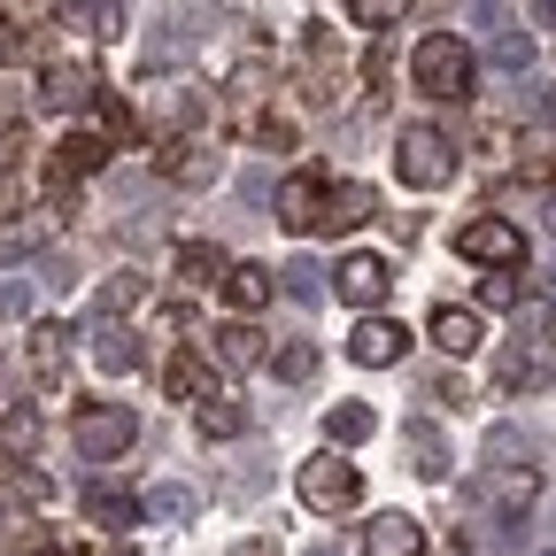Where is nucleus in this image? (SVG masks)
I'll return each instance as SVG.
<instances>
[{
    "mask_svg": "<svg viewBox=\"0 0 556 556\" xmlns=\"http://www.w3.org/2000/svg\"><path fill=\"white\" fill-rule=\"evenodd\" d=\"M332 287H340V302H348V309H379V302H387V287H394V270H387V255H340Z\"/></svg>",
    "mask_w": 556,
    "mask_h": 556,
    "instance_id": "nucleus-9",
    "label": "nucleus"
},
{
    "mask_svg": "<svg viewBox=\"0 0 556 556\" xmlns=\"http://www.w3.org/2000/svg\"><path fill=\"white\" fill-rule=\"evenodd\" d=\"M394 178L417 186V193L448 186V178H456V139H448L441 124H402V139H394Z\"/></svg>",
    "mask_w": 556,
    "mask_h": 556,
    "instance_id": "nucleus-2",
    "label": "nucleus"
},
{
    "mask_svg": "<svg viewBox=\"0 0 556 556\" xmlns=\"http://www.w3.org/2000/svg\"><path fill=\"white\" fill-rule=\"evenodd\" d=\"M371 433H379V417H371L364 402H340V409L325 417V441H332V448H364Z\"/></svg>",
    "mask_w": 556,
    "mask_h": 556,
    "instance_id": "nucleus-22",
    "label": "nucleus"
},
{
    "mask_svg": "<svg viewBox=\"0 0 556 556\" xmlns=\"http://www.w3.org/2000/svg\"><path fill=\"white\" fill-rule=\"evenodd\" d=\"M533 495H541L533 464H495V471L479 479V503L495 510V518H526V510H533Z\"/></svg>",
    "mask_w": 556,
    "mask_h": 556,
    "instance_id": "nucleus-10",
    "label": "nucleus"
},
{
    "mask_svg": "<svg viewBox=\"0 0 556 556\" xmlns=\"http://www.w3.org/2000/svg\"><path fill=\"white\" fill-rule=\"evenodd\" d=\"M364 556H426V526L402 518V510H387V518L364 526Z\"/></svg>",
    "mask_w": 556,
    "mask_h": 556,
    "instance_id": "nucleus-14",
    "label": "nucleus"
},
{
    "mask_svg": "<svg viewBox=\"0 0 556 556\" xmlns=\"http://www.w3.org/2000/svg\"><path fill=\"white\" fill-rule=\"evenodd\" d=\"M402 448L417 456V479H441V471H448V448H441L433 426H402Z\"/></svg>",
    "mask_w": 556,
    "mask_h": 556,
    "instance_id": "nucleus-27",
    "label": "nucleus"
},
{
    "mask_svg": "<svg viewBox=\"0 0 556 556\" xmlns=\"http://www.w3.org/2000/svg\"><path fill=\"white\" fill-rule=\"evenodd\" d=\"M93 340H101V348H93L101 371H131V364H139V348H131V332H124V325H101Z\"/></svg>",
    "mask_w": 556,
    "mask_h": 556,
    "instance_id": "nucleus-31",
    "label": "nucleus"
},
{
    "mask_svg": "<svg viewBox=\"0 0 556 556\" xmlns=\"http://www.w3.org/2000/svg\"><path fill=\"white\" fill-rule=\"evenodd\" d=\"M364 86H371V93H387V86H394V47H387V39H379V47H371V62H364Z\"/></svg>",
    "mask_w": 556,
    "mask_h": 556,
    "instance_id": "nucleus-38",
    "label": "nucleus"
},
{
    "mask_svg": "<svg viewBox=\"0 0 556 556\" xmlns=\"http://www.w3.org/2000/svg\"><path fill=\"white\" fill-rule=\"evenodd\" d=\"M402 348H409V332H402L394 317H379V309H364V325L348 332V356H356L364 371H387V364H402Z\"/></svg>",
    "mask_w": 556,
    "mask_h": 556,
    "instance_id": "nucleus-11",
    "label": "nucleus"
},
{
    "mask_svg": "<svg viewBox=\"0 0 556 556\" xmlns=\"http://www.w3.org/2000/svg\"><path fill=\"white\" fill-rule=\"evenodd\" d=\"M240 556H278V548H270V541H248V548H240Z\"/></svg>",
    "mask_w": 556,
    "mask_h": 556,
    "instance_id": "nucleus-43",
    "label": "nucleus"
},
{
    "mask_svg": "<svg viewBox=\"0 0 556 556\" xmlns=\"http://www.w3.org/2000/svg\"><path fill=\"white\" fill-rule=\"evenodd\" d=\"M163 178H178V186H208V178H217V163H208L193 139H170V148H163Z\"/></svg>",
    "mask_w": 556,
    "mask_h": 556,
    "instance_id": "nucleus-25",
    "label": "nucleus"
},
{
    "mask_svg": "<svg viewBox=\"0 0 556 556\" xmlns=\"http://www.w3.org/2000/svg\"><path fill=\"white\" fill-rule=\"evenodd\" d=\"M101 163H109V139H101V131H70L62 148L47 155V186H54V201H70L86 178H101Z\"/></svg>",
    "mask_w": 556,
    "mask_h": 556,
    "instance_id": "nucleus-7",
    "label": "nucleus"
},
{
    "mask_svg": "<svg viewBox=\"0 0 556 556\" xmlns=\"http://www.w3.org/2000/svg\"><path fill=\"white\" fill-rule=\"evenodd\" d=\"M131 302H139V278H109L93 309H101V317H116V309H131Z\"/></svg>",
    "mask_w": 556,
    "mask_h": 556,
    "instance_id": "nucleus-39",
    "label": "nucleus"
},
{
    "mask_svg": "<svg viewBox=\"0 0 556 556\" xmlns=\"http://www.w3.org/2000/svg\"><path fill=\"white\" fill-rule=\"evenodd\" d=\"M93 101V70L86 62H47L39 70V109H86Z\"/></svg>",
    "mask_w": 556,
    "mask_h": 556,
    "instance_id": "nucleus-13",
    "label": "nucleus"
},
{
    "mask_svg": "<svg viewBox=\"0 0 556 556\" xmlns=\"http://www.w3.org/2000/svg\"><path fill=\"white\" fill-rule=\"evenodd\" d=\"M24 356H31V379H39V387H62V371H70V332H62V325H31V348H24Z\"/></svg>",
    "mask_w": 556,
    "mask_h": 556,
    "instance_id": "nucleus-16",
    "label": "nucleus"
},
{
    "mask_svg": "<svg viewBox=\"0 0 556 556\" xmlns=\"http://www.w3.org/2000/svg\"><path fill=\"white\" fill-rule=\"evenodd\" d=\"M163 394H170V402H208V394H217V356L178 348V356L163 364Z\"/></svg>",
    "mask_w": 556,
    "mask_h": 556,
    "instance_id": "nucleus-12",
    "label": "nucleus"
},
{
    "mask_svg": "<svg viewBox=\"0 0 556 556\" xmlns=\"http://www.w3.org/2000/svg\"><path fill=\"white\" fill-rule=\"evenodd\" d=\"M93 124H101V139H109V148H116V139H131V109H124V93L93 86Z\"/></svg>",
    "mask_w": 556,
    "mask_h": 556,
    "instance_id": "nucleus-28",
    "label": "nucleus"
},
{
    "mask_svg": "<svg viewBox=\"0 0 556 556\" xmlns=\"http://www.w3.org/2000/svg\"><path fill=\"white\" fill-rule=\"evenodd\" d=\"M139 510H148V518H186V510H193V495H186V486H155V495L139 503Z\"/></svg>",
    "mask_w": 556,
    "mask_h": 556,
    "instance_id": "nucleus-37",
    "label": "nucleus"
},
{
    "mask_svg": "<svg viewBox=\"0 0 556 556\" xmlns=\"http://www.w3.org/2000/svg\"><path fill=\"white\" fill-rule=\"evenodd\" d=\"M456 255L479 263V270H518V263H526V232H518L510 217H471V225L456 232Z\"/></svg>",
    "mask_w": 556,
    "mask_h": 556,
    "instance_id": "nucleus-4",
    "label": "nucleus"
},
{
    "mask_svg": "<svg viewBox=\"0 0 556 556\" xmlns=\"http://www.w3.org/2000/svg\"><path fill=\"white\" fill-rule=\"evenodd\" d=\"M402 9H409V0H348V16H356L364 31H387V24H402Z\"/></svg>",
    "mask_w": 556,
    "mask_h": 556,
    "instance_id": "nucleus-33",
    "label": "nucleus"
},
{
    "mask_svg": "<svg viewBox=\"0 0 556 556\" xmlns=\"http://www.w3.org/2000/svg\"><path fill=\"white\" fill-rule=\"evenodd\" d=\"M270 294H278V278H270L263 263H232V270H225V302H232L240 317H255Z\"/></svg>",
    "mask_w": 556,
    "mask_h": 556,
    "instance_id": "nucleus-18",
    "label": "nucleus"
},
{
    "mask_svg": "<svg viewBox=\"0 0 556 556\" xmlns=\"http://www.w3.org/2000/svg\"><path fill=\"white\" fill-rule=\"evenodd\" d=\"M86 518L109 526V533H124V526L148 518V510H139V495H124V486H86Z\"/></svg>",
    "mask_w": 556,
    "mask_h": 556,
    "instance_id": "nucleus-19",
    "label": "nucleus"
},
{
    "mask_svg": "<svg viewBox=\"0 0 556 556\" xmlns=\"http://www.w3.org/2000/svg\"><path fill=\"white\" fill-rule=\"evenodd\" d=\"M24 131H9L0 139V208H24Z\"/></svg>",
    "mask_w": 556,
    "mask_h": 556,
    "instance_id": "nucleus-26",
    "label": "nucleus"
},
{
    "mask_svg": "<svg viewBox=\"0 0 556 556\" xmlns=\"http://www.w3.org/2000/svg\"><path fill=\"white\" fill-rule=\"evenodd\" d=\"M270 371H278V379H287V387H302V379H317V348H309V340H287V348H278V356H270Z\"/></svg>",
    "mask_w": 556,
    "mask_h": 556,
    "instance_id": "nucleus-30",
    "label": "nucleus"
},
{
    "mask_svg": "<svg viewBox=\"0 0 556 556\" xmlns=\"http://www.w3.org/2000/svg\"><path fill=\"white\" fill-rule=\"evenodd\" d=\"M0 441H9L16 456H24V448H39V409H9V426H0Z\"/></svg>",
    "mask_w": 556,
    "mask_h": 556,
    "instance_id": "nucleus-35",
    "label": "nucleus"
},
{
    "mask_svg": "<svg viewBox=\"0 0 556 556\" xmlns=\"http://www.w3.org/2000/svg\"><path fill=\"white\" fill-rule=\"evenodd\" d=\"M9 495H16V503H47L54 486H47V471H16V479H9Z\"/></svg>",
    "mask_w": 556,
    "mask_h": 556,
    "instance_id": "nucleus-40",
    "label": "nucleus"
},
{
    "mask_svg": "<svg viewBox=\"0 0 556 556\" xmlns=\"http://www.w3.org/2000/svg\"><path fill=\"white\" fill-rule=\"evenodd\" d=\"M479 302H486V309H510V302H518V287H510V270H495V278H486V287H479Z\"/></svg>",
    "mask_w": 556,
    "mask_h": 556,
    "instance_id": "nucleus-41",
    "label": "nucleus"
},
{
    "mask_svg": "<svg viewBox=\"0 0 556 556\" xmlns=\"http://www.w3.org/2000/svg\"><path fill=\"white\" fill-rule=\"evenodd\" d=\"M294 486H302V503H309L317 518H348V510L364 503V471H356V464H340V448L309 456V464L294 471Z\"/></svg>",
    "mask_w": 556,
    "mask_h": 556,
    "instance_id": "nucleus-3",
    "label": "nucleus"
},
{
    "mask_svg": "<svg viewBox=\"0 0 556 556\" xmlns=\"http://www.w3.org/2000/svg\"><path fill=\"white\" fill-rule=\"evenodd\" d=\"M39 240H47V225H24V217H16V225H0V263H24Z\"/></svg>",
    "mask_w": 556,
    "mask_h": 556,
    "instance_id": "nucleus-32",
    "label": "nucleus"
},
{
    "mask_svg": "<svg viewBox=\"0 0 556 556\" xmlns=\"http://www.w3.org/2000/svg\"><path fill=\"white\" fill-rule=\"evenodd\" d=\"M225 255H217V240H178V278L186 287H225Z\"/></svg>",
    "mask_w": 556,
    "mask_h": 556,
    "instance_id": "nucleus-20",
    "label": "nucleus"
},
{
    "mask_svg": "<svg viewBox=\"0 0 556 556\" xmlns=\"http://www.w3.org/2000/svg\"><path fill=\"white\" fill-rule=\"evenodd\" d=\"M9 548H24V518H16L9 503H0V556H9Z\"/></svg>",
    "mask_w": 556,
    "mask_h": 556,
    "instance_id": "nucleus-42",
    "label": "nucleus"
},
{
    "mask_svg": "<svg viewBox=\"0 0 556 556\" xmlns=\"http://www.w3.org/2000/svg\"><path fill=\"white\" fill-rule=\"evenodd\" d=\"M263 93H270V62H240V70H232V86H225V109H232V116L248 124Z\"/></svg>",
    "mask_w": 556,
    "mask_h": 556,
    "instance_id": "nucleus-23",
    "label": "nucleus"
},
{
    "mask_svg": "<svg viewBox=\"0 0 556 556\" xmlns=\"http://www.w3.org/2000/svg\"><path fill=\"white\" fill-rule=\"evenodd\" d=\"M371 217V193L356 178H332V208H325V232H356Z\"/></svg>",
    "mask_w": 556,
    "mask_h": 556,
    "instance_id": "nucleus-21",
    "label": "nucleus"
},
{
    "mask_svg": "<svg viewBox=\"0 0 556 556\" xmlns=\"http://www.w3.org/2000/svg\"><path fill=\"white\" fill-rule=\"evenodd\" d=\"M248 139H255V148H270V155H294V116H248Z\"/></svg>",
    "mask_w": 556,
    "mask_h": 556,
    "instance_id": "nucleus-29",
    "label": "nucleus"
},
{
    "mask_svg": "<svg viewBox=\"0 0 556 556\" xmlns=\"http://www.w3.org/2000/svg\"><path fill=\"white\" fill-rule=\"evenodd\" d=\"M193 426H201L208 441H232V433L248 426V409H240L232 394H208V402H193Z\"/></svg>",
    "mask_w": 556,
    "mask_h": 556,
    "instance_id": "nucleus-24",
    "label": "nucleus"
},
{
    "mask_svg": "<svg viewBox=\"0 0 556 556\" xmlns=\"http://www.w3.org/2000/svg\"><path fill=\"white\" fill-rule=\"evenodd\" d=\"M409 78H417V93H426V101H471L479 62H471V47H464L456 31H426V39L409 47Z\"/></svg>",
    "mask_w": 556,
    "mask_h": 556,
    "instance_id": "nucleus-1",
    "label": "nucleus"
},
{
    "mask_svg": "<svg viewBox=\"0 0 556 556\" xmlns=\"http://www.w3.org/2000/svg\"><path fill=\"white\" fill-rule=\"evenodd\" d=\"M0 62H31V24H16V16H0Z\"/></svg>",
    "mask_w": 556,
    "mask_h": 556,
    "instance_id": "nucleus-36",
    "label": "nucleus"
},
{
    "mask_svg": "<svg viewBox=\"0 0 556 556\" xmlns=\"http://www.w3.org/2000/svg\"><path fill=\"white\" fill-rule=\"evenodd\" d=\"M70 433H78V448H86L93 464H109V456H124V448L139 441V417H131L124 402H86Z\"/></svg>",
    "mask_w": 556,
    "mask_h": 556,
    "instance_id": "nucleus-5",
    "label": "nucleus"
},
{
    "mask_svg": "<svg viewBox=\"0 0 556 556\" xmlns=\"http://www.w3.org/2000/svg\"><path fill=\"white\" fill-rule=\"evenodd\" d=\"M62 9H70V24H86L93 39H109V31H116V9H109V0H62Z\"/></svg>",
    "mask_w": 556,
    "mask_h": 556,
    "instance_id": "nucleus-34",
    "label": "nucleus"
},
{
    "mask_svg": "<svg viewBox=\"0 0 556 556\" xmlns=\"http://www.w3.org/2000/svg\"><path fill=\"white\" fill-rule=\"evenodd\" d=\"M510 394H541L548 379H556V332L548 325H526L518 332V348H510V356H503V371H495Z\"/></svg>",
    "mask_w": 556,
    "mask_h": 556,
    "instance_id": "nucleus-6",
    "label": "nucleus"
},
{
    "mask_svg": "<svg viewBox=\"0 0 556 556\" xmlns=\"http://www.w3.org/2000/svg\"><path fill=\"white\" fill-rule=\"evenodd\" d=\"M479 340H486L479 309H456V302H441V309H433V348H448V356H471Z\"/></svg>",
    "mask_w": 556,
    "mask_h": 556,
    "instance_id": "nucleus-17",
    "label": "nucleus"
},
{
    "mask_svg": "<svg viewBox=\"0 0 556 556\" xmlns=\"http://www.w3.org/2000/svg\"><path fill=\"white\" fill-rule=\"evenodd\" d=\"M217 364H225V371H263V364H270V348H263V332H255L248 317L217 325Z\"/></svg>",
    "mask_w": 556,
    "mask_h": 556,
    "instance_id": "nucleus-15",
    "label": "nucleus"
},
{
    "mask_svg": "<svg viewBox=\"0 0 556 556\" xmlns=\"http://www.w3.org/2000/svg\"><path fill=\"white\" fill-rule=\"evenodd\" d=\"M325 208H332V178L325 170H294L278 186V225L287 232H325Z\"/></svg>",
    "mask_w": 556,
    "mask_h": 556,
    "instance_id": "nucleus-8",
    "label": "nucleus"
},
{
    "mask_svg": "<svg viewBox=\"0 0 556 556\" xmlns=\"http://www.w3.org/2000/svg\"><path fill=\"white\" fill-rule=\"evenodd\" d=\"M124 556H131V548H124Z\"/></svg>",
    "mask_w": 556,
    "mask_h": 556,
    "instance_id": "nucleus-44",
    "label": "nucleus"
}]
</instances>
